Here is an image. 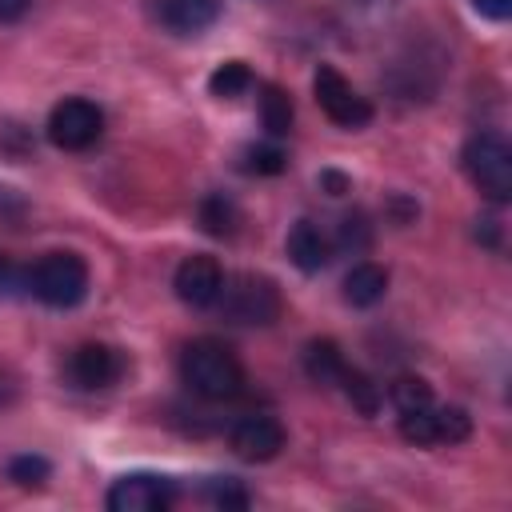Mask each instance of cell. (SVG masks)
I'll return each mask as SVG.
<instances>
[{"label": "cell", "mask_w": 512, "mask_h": 512, "mask_svg": "<svg viewBox=\"0 0 512 512\" xmlns=\"http://www.w3.org/2000/svg\"><path fill=\"white\" fill-rule=\"evenodd\" d=\"M312 96H316V104H320V112L332 120V124H340V128H364L368 120H372V104H368V96H360L348 80H344V72L340 68H332V64H320L316 68V76H312Z\"/></svg>", "instance_id": "5"}, {"label": "cell", "mask_w": 512, "mask_h": 512, "mask_svg": "<svg viewBox=\"0 0 512 512\" xmlns=\"http://www.w3.org/2000/svg\"><path fill=\"white\" fill-rule=\"evenodd\" d=\"M236 224H240V208H236L232 196L208 192V196L200 200V228H204L208 236H232Z\"/></svg>", "instance_id": "17"}, {"label": "cell", "mask_w": 512, "mask_h": 512, "mask_svg": "<svg viewBox=\"0 0 512 512\" xmlns=\"http://www.w3.org/2000/svg\"><path fill=\"white\" fill-rule=\"evenodd\" d=\"M400 436L408 444H460L472 436V416L456 404H428V408H416V412H400Z\"/></svg>", "instance_id": "7"}, {"label": "cell", "mask_w": 512, "mask_h": 512, "mask_svg": "<svg viewBox=\"0 0 512 512\" xmlns=\"http://www.w3.org/2000/svg\"><path fill=\"white\" fill-rule=\"evenodd\" d=\"M16 276H20V272H16V264H12V256H4V252H0V296L16 288Z\"/></svg>", "instance_id": "26"}, {"label": "cell", "mask_w": 512, "mask_h": 512, "mask_svg": "<svg viewBox=\"0 0 512 512\" xmlns=\"http://www.w3.org/2000/svg\"><path fill=\"white\" fill-rule=\"evenodd\" d=\"M172 288L176 296L188 304V308H212L220 288H224V268L216 256L208 252H192L176 264V276H172Z\"/></svg>", "instance_id": "11"}, {"label": "cell", "mask_w": 512, "mask_h": 512, "mask_svg": "<svg viewBox=\"0 0 512 512\" xmlns=\"http://www.w3.org/2000/svg\"><path fill=\"white\" fill-rule=\"evenodd\" d=\"M180 380L188 384L192 396L200 400H232L244 392V368L236 360V352L216 340V336H196L184 344L180 352Z\"/></svg>", "instance_id": "1"}, {"label": "cell", "mask_w": 512, "mask_h": 512, "mask_svg": "<svg viewBox=\"0 0 512 512\" xmlns=\"http://www.w3.org/2000/svg\"><path fill=\"white\" fill-rule=\"evenodd\" d=\"M368 240H372V228H368L364 212H352V216L340 220V232H336V244L332 248H340V252H364Z\"/></svg>", "instance_id": "22"}, {"label": "cell", "mask_w": 512, "mask_h": 512, "mask_svg": "<svg viewBox=\"0 0 512 512\" xmlns=\"http://www.w3.org/2000/svg\"><path fill=\"white\" fill-rule=\"evenodd\" d=\"M460 160H464L468 180L480 188V196H488L492 204L512 200V144L500 132L488 128V132L468 136Z\"/></svg>", "instance_id": "3"}, {"label": "cell", "mask_w": 512, "mask_h": 512, "mask_svg": "<svg viewBox=\"0 0 512 512\" xmlns=\"http://www.w3.org/2000/svg\"><path fill=\"white\" fill-rule=\"evenodd\" d=\"M284 248H288V260H292L300 272H320V268L332 260V240H328L312 220H296V224L288 228Z\"/></svg>", "instance_id": "13"}, {"label": "cell", "mask_w": 512, "mask_h": 512, "mask_svg": "<svg viewBox=\"0 0 512 512\" xmlns=\"http://www.w3.org/2000/svg\"><path fill=\"white\" fill-rule=\"evenodd\" d=\"M152 16L172 36H200L220 20V0H152Z\"/></svg>", "instance_id": "12"}, {"label": "cell", "mask_w": 512, "mask_h": 512, "mask_svg": "<svg viewBox=\"0 0 512 512\" xmlns=\"http://www.w3.org/2000/svg\"><path fill=\"white\" fill-rule=\"evenodd\" d=\"M252 84H256V76H252V68H248L244 60H224V64L208 76V92H212L216 100H240Z\"/></svg>", "instance_id": "18"}, {"label": "cell", "mask_w": 512, "mask_h": 512, "mask_svg": "<svg viewBox=\"0 0 512 512\" xmlns=\"http://www.w3.org/2000/svg\"><path fill=\"white\" fill-rule=\"evenodd\" d=\"M472 4L488 20H508V12H512V0H472Z\"/></svg>", "instance_id": "25"}, {"label": "cell", "mask_w": 512, "mask_h": 512, "mask_svg": "<svg viewBox=\"0 0 512 512\" xmlns=\"http://www.w3.org/2000/svg\"><path fill=\"white\" fill-rule=\"evenodd\" d=\"M72 388H84V392H100V388H112L120 376H124V356L120 348L112 344H80L72 348L68 364H64Z\"/></svg>", "instance_id": "9"}, {"label": "cell", "mask_w": 512, "mask_h": 512, "mask_svg": "<svg viewBox=\"0 0 512 512\" xmlns=\"http://www.w3.org/2000/svg\"><path fill=\"white\" fill-rule=\"evenodd\" d=\"M284 424L276 420V416H268V412H248V416H240L236 424H232V432H228V444H232V452L240 456V460H252V464H264V460H276L280 456V448H284Z\"/></svg>", "instance_id": "10"}, {"label": "cell", "mask_w": 512, "mask_h": 512, "mask_svg": "<svg viewBox=\"0 0 512 512\" xmlns=\"http://www.w3.org/2000/svg\"><path fill=\"white\" fill-rule=\"evenodd\" d=\"M28 8H32V0H0V24H8V20H20Z\"/></svg>", "instance_id": "27"}, {"label": "cell", "mask_w": 512, "mask_h": 512, "mask_svg": "<svg viewBox=\"0 0 512 512\" xmlns=\"http://www.w3.org/2000/svg\"><path fill=\"white\" fill-rule=\"evenodd\" d=\"M216 308L228 324H276L280 320V288L268 280V276H256V272H244V276H224V288L216 296Z\"/></svg>", "instance_id": "4"}, {"label": "cell", "mask_w": 512, "mask_h": 512, "mask_svg": "<svg viewBox=\"0 0 512 512\" xmlns=\"http://www.w3.org/2000/svg\"><path fill=\"white\" fill-rule=\"evenodd\" d=\"M384 292H388V272L380 264L360 260V264L348 268V276H344V300L352 308H372V304L384 300Z\"/></svg>", "instance_id": "14"}, {"label": "cell", "mask_w": 512, "mask_h": 512, "mask_svg": "<svg viewBox=\"0 0 512 512\" xmlns=\"http://www.w3.org/2000/svg\"><path fill=\"white\" fill-rule=\"evenodd\" d=\"M388 400L396 404V412H416L432 404V384L424 376H396L388 384Z\"/></svg>", "instance_id": "20"}, {"label": "cell", "mask_w": 512, "mask_h": 512, "mask_svg": "<svg viewBox=\"0 0 512 512\" xmlns=\"http://www.w3.org/2000/svg\"><path fill=\"white\" fill-rule=\"evenodd\" d=\"M100 132H104V112L84 96H64L48 112V140L60 152H84L100 140Z\"/></svg>", "instance_id": "6"}, {"label": "cell", "mask_w": 512, "mask_h": 512, "mask_svg": "<svg viewBox=\"0 0 512 512\" xmlns=\"http://www.w3.org/2000/svg\"><path fill=\"white\" fill-rule=\"evenodd\" d=\"M24 284L48 308H76L88 296V264L76 252H44L24 272Z\"/></svg>", "instance_id": "2"}, {"label": "cell", "mask_w": 512, "mask_h": 512, "mask_svg": "<svg viewBox=\"0 0 512 512\" xmlns=\"http://www.w3.org/2000/svg\"><path fill=\"white\" fill-rule=\"evenodd\" d=\"M344 368L348 364H344V352H340L336 340H312L304 348V372H308L312 384H336Z\"/></svg>", "instance_id": "16"}, {"label": "cell", "mask_w": 512, "mask_h": 512, "mask_svg": "<svg viewBox=\"0 0 512 512\" xmlns=\"http://www.w3.org/2000/svg\"><path fill=\"white\" fill-rule=\"evenodd\" d=\"M48 460L44 456H16L12 464H8V480H16L20 488H40L44 480H48Z\"/></svg>", "instance_id": "23"}, {"label": "cell", "mask_w": 512, "mask_h": 512, "mask_svg": "<svg viewBox=\"0 0 512 512\" xmlns=\"http://www.w3.org/2000/svg\"><path fill=\"white\" fill-rule=\"evenodd\" d=\"M288 168V156H284V148L272 140V144H252L248 152H244V172H256V176H276V172H284Z\"/></svg>", "instance_id": "21"}, {"label": "cell", "mask_w": 512, "mask_h": 512, "mask_svg": "<svg viewBox=\"0 0 512 512\" xmlns=\"http://www.w3.org/2000/svg\"><path fill=\"white\" fill-rule=\"evenodd\" d=\"M208 496H212V504H220V508H244V504H248V492H244L232 476L212 480V484H208Z\"/></svg>", "instance_id": "24"}, {"label": "cell", "mask_w": 512, "mask_h": 512, "mask_svg": "<svg viewBox=\"0 0 512 512\" xmlns=\"http://www.w3.org/2000/svg\"><path fill=\"white\" fill-rule=\"evenodd\" d=\"M292 116H296L292 96H288L280 84H264V88H260V124H264V132H268L272 140L288 136V132H292Z\"/></svg>", "instance_id": "15"}, {"label": "cell", "mask_w": 512, "mask_h": 512, "mask_svg": "<svg viewBox=\"0 0 512 512\" xmlns=\"http://www.w3.org/2000/svg\"><path fill=\"white\" fill-rule=\"evenodd\" d=\"M336 384H340V392L352 400V408H356V412H364V416H376V412H380V384H372L364 372L344 368Z\"/></svg>", "instance_id": "19"}, {"label": "cell", "mask_w": 512, "mask_h": 512, "mask_svg": "<svg viewBox=\"0 0 512 512\" xmlns=\"http://www.w3.org/2000/svg\"><path fill=\"white\" fill-rule=\"evenodd\" d=\"M172 500H176V484L156 472L120 476L104 496L108 512H164V508H172Z\"/></svg>", "instance_id": "8"}, {"label": "cell", "mask_w": 512, "mask_h": 512, "mask_svg": "<svg viewBox=\"0 0 512 512\" xmlns=\"http://www.w3.org/2000/svg\"><path fill=\"white\" fill-rule=\"evenodd\" d=\"M320 184H324L332 196H344V192H348V180H344L340 172H324V176H320Z\"/></svg>", "instance_id": "28"}]
</instances>
